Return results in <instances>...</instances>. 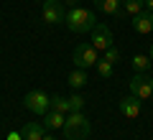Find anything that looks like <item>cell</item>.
<instances>
[{
  "label": "cell",
  "instance_id": "11",
  "mask_svg": "<svg viewBox=\"0 0 153 140\" xmlns=\"http://www.w3.org/2000/svg\"><path fill=\"white\" fill-rule=\"evenodd\" d=\"M21 135H23V140H44L46 127H44V122H28L21 130Z\"/></svg>",
  "mask_w": 153,
  "mask_h": 140
},
{
  "label": "cell",
  "instance_id": "15",
  "mask_svg": "<svg viewBox=\"0 0 153 140\" xmlns=\"http://www.w3.org/2000/svg\"><path fill=\"white\" fill-rule=\"evenodd\" d=\"M130 64H133V69H135V74H143V71H148V69H151V64H153V61H151V56H146V54H135Z\"/></svg>",
  "mask_w": 153,
  "mask_h": 140
},
{
  "label": "cell",
  "instance_id": "18",
  "mask_svg": "<svg viewBox=\"0 0 153 140\" xmlns=\"http://www.w3.org/2000/svg\"><path fill=\"white\" fill-rule=\"evenodd\" d=\"M69 104H71V112H82V107H84V97L74 92V94L69 97Z\"/></svg>",
  "mask_w": 153,
  "mask_h": 140
},
{
  "label": "cell",
  "instance_id": "24",
  "mask_svg": "<svg viewBox=\"0 0 153 140\" xmlns=\"http://www.w3.org/2000/svg\"><path fill=\"white\" fill-rule=\"evenodd\" d=\"M148 56H151V61H153V43H151V54H148Z\"/></svg>",
  "mask_w": 153,
  "mask_h": 140
},
{
  "label": "cell",
  "instance_id": "6",
  "mask_svg": "<svg viewBox=\"0 0 153 140\" xmlns=\"http://www.w3.org/2000/svg\"><path fill=\"white\" fill-rule=\"evenodd\" d=\"M41 16H44V21L49 23V26H59V23H64V18H66L64 3H61V0H44Z\"/></svg>",
  "mask_w": 153,
  "mask_h": 140
},
{
  "label": "cell",
  "instance_id": "14",
  "mask_svg": "<svg viewBox=\"0 0 153 140\" xmlns=\"http://www.w3.org/2000/svg\"><path fill=\"white\" fill-rule=\"evenodd\" d=\"M51 110H54V112H61V115H69V112H71L69 97H61V94H54V97H51Z\"/></svg>",
  "mask_w": 153,
  "mask_h": 140
},
{
  "label": "cell",
  "instance_id": "17",
  "mask_svg": "<svg viewBox=\"0 0 153 140\" xmlns=\"http://www.w3.org/2000/svg\"><path fill=\"white\" fill-rule=\"evenodd\" d=\"M97 74L102 76V79H110V76H112V64H110V61H105V59H100L97 64Z\"/></svg>",
  "mask_w": 153,
  "mask_h": 140
},
{
  "label": "cell",
  "instance_id": "7",
  "mask_svg": "<svg viewBox=\"0 0 153 140\" xmlns=\"http://www.w3.org/2000/svg\"><path fill=\"white\" fill-rule=\"evenodd\" d=\"M92 46L97 51H107L110 46H115L112 43V31H110L105 23H97V26L92 28Z\"/></svg>",
  "mask_w": 153,
  "mask_h": 140
},
{
  "label": "cell",
  "instance_id": "12",
  "mask_svg": "<svg viewBox=\"0 0 153 140\" xmlns=\"http://www.w3.org/2000/svg\"><path fill=\"white\" fill-rule=\"evenodd\" d=\"M64 120H66V115L49 110V112L44 115V127L46 130H59V127H64Z\"/></svg>",
  "mask_w": 153,
  "mask_h": 140
},
{
  "label": "cell",
  "instance_id": "10",
  "mask_svg": "<svg viewBox=\"0 0 153 140\" xmlns=\"http://www.w3.org/2000/svg\"><path fill=\"white\" fill-rule=\"evenodd\" d=\"M133 28H135V33H140V36L151 33L153 31V13L151 10H140L138 16H133Z\"/></svg>",
  "mask_w": 153,
  "mask_h": 140
},
{
  "label": "cell",
  "instance_id": "16",
  "mask_svg": "<svg viewBox=\"0 0 153 140\" xmlns=\"http://www.w3.org/2000/svg\"><path fill=\"white\" fill-rule=\"evenodd\" d=\"M125 13L128 16H138V13L143 10V8H146V0H125Z\"/></svg>",
  "mask_w": 153,
  "mask_h": 140
},
{
  "label": "cell",
  "instance_id": "1",
  "mask_svg": "<svg viewBox=\"0 0 153 140\" xmlns=\"http://www.w3.org/2000/svg\"><path fill=\"white\" fill-rule=\"evenodd\" d=\"M66 28H69L71 33H87L92 31L94 26H97V16H94V10H89V8H69L66 10V18H64Z\"/></svg>",
  "mask_w": 153,
  "mask_h": 140
},
{
  "label": "cell",
  "instance_id": "5",
  "mask_svg": "<svg viewBox=\"0 0 153 140\" xmlns=\"http://www.w3.org/2000/svg\"><path fill=\"white\" fill-rule=\"evenodd\" d=\"M130 94H135L138 99H151L153 97V76L148 71L135 74L130 79Z\"/></svg>",
  "mask_w": 153,
  "mask_h": 140
},
{
  "label": "cell",
  "instance_id": "23",
  "mask_svg": "<svg viewBox=\"0 0 153 140\" xmlns=\"http://www.w3.org/2000/svg\"><path fill=\"white\" fill-rule=\"evenodd\" d=\"M44 140H56V138H54V135H44Z\"/></svg>",
  "mask_w": 153,
  "mask_h": 140
},
{
  "label": "cell",
  "instance_id": "9",
  "mask_svg": "<svg viewBox=\"0 0 153 140\" xmlns=\"http://www.w3.org/2000/svg\"><path fill=\"white\" fill-rule=\"evenodd\" d=\"M117 107H120V115H123V117L133 120V117L140 115V99H138L135 94H128V97H123L120 102H117Z\"/></svg>",
  "mask_w": 153,
  "mask_h": 140
},
{
  "label": "cell",
  "instance_id": "25",
  "mask_svg": "<svg viewBox=\"0 0 153 140\" xmlns=\"http://www.w3.org/2000/svg\"><path fill=\"white\" fill-rule=\"evenodd\" d=\"M120 3H125V0H120Z\"/></svg>",
  "mask_w": 153,
  "mask_h": 140
},
{
  "label": "cell",
  "instance_id": "3",
  "mask_svg": "<svg viewBox=\"0 0 153 140\" xmlns=\"http://www.w3.org/2000/svg\"><path fill=\"white\" fill-rule=\"evenodd\" d=\"M23 104H26V110L33 112V115H46L51 110V97L46 92H41V89H33V92H28L26 97H23Z\"/></svg>",
  "mask_w": 153,
  "mask_h": 140
},
{
  "label": "cell",
  "instance_id": "4",
  "mask_svg": "<svg viewBox=\"0 0 153 140\" xmlns=\"http://www.w3.org/2000/svg\"><path fill=\"white\" fill-rule=\"evenodd\" d=\"M100 51L94 49L92 43H76L74 49V66L76 69H89V66H94L100 61Z\"/></svg>",
  "mask_w": 153,
  "mask_h": 140
},
{
  "label": "cell",
  "instance_id": "8",
  "mask_svg": "<svg viewBox=\"0 0 153 140\" xmlns=\"http://www.w3.org/2000/svg\"><path fill=\"white\" fill-rule=\"evenodd\" d=\"M94 8L105 16H112V18H125V8L120 5V0H94Z\"/></svg>",
  "mask_w": 153,
  "mask_h": 140
},
{
  "label": "cell",
  "instance_id": "20",
  "mask_svg": "<svg viewBox=\"0 0 153 140\" xmlns=\"http://www.w3.org/2000/svg\"><path fill=\"white\" fill-rule=\"evenodd\" d=\"M5 140H23V135H21V133H8Z\"/></svg>",
  "mask_w": 153,
  "mask_h": 140
},
{
  "label": "cell",
  "instance_id": "21",
  "mask_svg": "<svg viewBox=\"0 0 153 140\" xmlns=\"http://www.w3.org/2000/svg\"><path fill=\"white\" fill-rule=\"evenodd\" d=\"M61 3H64V5H69V8H76V5H79V0H61Z\"/></svg>",
  "mask_w": 153,
  "mask_h": 140
},
{
  "label": "cell",
  "instance_id": "13",
  "mask_svg": "<svg viewBox=\"0 0 153 140\" xmlns=\"http://www.w3.org/2000/svg\"><path fill=\"white\" fill-rule=\"evenodd\" d=\"M66 81H69V87H71L74 92L82 89V87L87 84V71H84V69H76V66H74V71L69 74V79H66Z\"/></svg>",
  "mask_w": 153,
  "mask_h": 140
},
{
  "label": "cell",
  "instance_id": "22",
  "mask_svg": "<svg viewBox=\"0 0 153 140\" xmlns=\"http://www.w3.org/2000/svg\"><path fill=\"white\" fill-rule=\"evenodd\" d=\"M146 10H151V13H153V0H146Z\"/></svg>",
  "mask_w": 153,
  "mask_h": 140
},
{
  "label": "cell",
  "instance_id": "2",
  "mask_svg": "<svg viewBox=\"0 0 153 140\" xmlns=\"http://www.w3.org/2000/svg\"><path fill=\"white\" fill-rule=\"evenodd\" d=\"M64 138L66 140H87L89 138V120L84 117L82 112H69L64 120Z\"/></svg>",
  "mask_w": 153,
  "mask_h": 140
},
{
  "label": "cell",
  "instance_id": "19",
  "mask_svg": "<svg viewBox=\"0 0 153 140\" xmlns=\"http://www.w3.org/2000/svg\"><path fill=\"white\" fill-rule=\"evenodd\" d=\"M117 59H120V49H117V46H110V49L105 51V61H110V64H115Z\"/></svg>",
  "mask_w": 153,
  "mask_h": 140
}]
</instances>
